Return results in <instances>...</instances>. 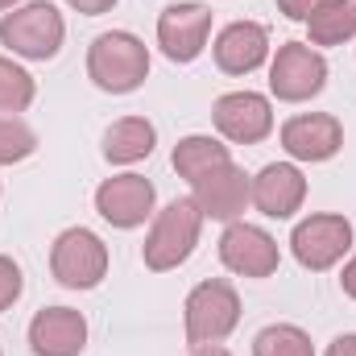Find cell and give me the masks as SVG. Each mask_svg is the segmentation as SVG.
Returning a JSON list of instances; mask_svg holds the SVG:
<instances>
[{"label": "cell", "instance_id": "cell-1", "mask_svg": "<svg viewBox=\"0 0 356 356\" xmlns=\"http://www.w3.org/2000/svg\"><path fill=\"white\" fill-rule=\"evenodd\" d=\"M88 75L99 91H112V95H129L145 83L149 75V50L141 38L124 33V29H112V33H99L88 50Z\"/></svg>", "mask_w": 356, "mask_h": 356}, {"label": "cell", "instance_id": "cell-2", "mask_svg": "<svg viewBox=\"0 0 356 356\" xmlns=\"http://www.w3.org/2000/svg\"><path fill=\"white\" fill-rule=\"evenodd\" d=\"M199 224H203V211L195 207V199H175L158 220H154V232L145 241V266L154 273H166V269H178L195 241H199Z\"/></svg>", "mask_w": 356, "mask_h": 356}, {"label": "cell", "instance_id": "cell-3", "mask_svg": "<svg viewBox=\"0 0 356 356\" xmlns=\"http://www.w3.org/2000/svg\"><path fill=\"white\" fill-rule=\"evenodd\" d=\"M63 33H67V25H63L58 8L46 4V0L42 4H25V8H17V13H8L0 21V42L13 54L33 58V63L54 58L58 46H63Z\"/></svg>", "mask_w": 356, "mask_h": 356}, {"label": "cell", "instance_id": "cell-4", "mask_svg": "<svg viewBox=\"0 0 356 356\" xmlns=\"http://www.w3.org/2000/svg\"><path fill=\"white\" fill-rule=\"evenodd\" d=\"M241 319V298L228 282H203L186 298V340L195 348L220 344Z\"/></svg>", "mask_w": 356, "mask_h": 356}, {"label": "cell", "instance_id": "cell-5", "mask_svg": "<svg viewBox=\"0 0 356 356\" xmlns=\"http://www.w3.org/2000/svg\"><path fill=\"white\" fill-rule=\"evenodd\" d=\"M50 269L63 286L71 290H91L99 286V277L108 273V249L104 241L88 232V228H67L58 241H54V253H50Z\"/></svg>", "mask_w": 356, "mask_h": 356}, {"label": "cell", "instance_id": "cell-6", "mask_svg": "<svg viewBox=\"0 0 356 356\" xmlns=\"http://www.w3.org/2000/svg\"><path fill=\"white\" fill-rule=\"evenodd\" d=\"M327 83V63H323V54H315L311 46H302V42H286L282 50H277V58H273V67H269V88L277 99H286V104H298V99H311V95H319Z\"/></svg>", "mask_w": 356, "mask_h": 356}, {"label": "cell", "instance_id": "cell-7", "mask_svg": "<svg viewBox=\"0 0 356 356\" xmlns=\"http://www.w3.org/2000/svg\"><path fill=\"white\" fill-rule=\"evenodd\" d=\"M353 245V224L344 216H311L294 228L290 249L298 257V266L307 269H327L336 266Z\"/></svg>", "mask_w": 356, "mask_h": 356}, {"label": "cell", "instance_id": "cell-8", "mask_svg": "<svg viewBox=\"0 0 356 356\" xmlns=\"http://www.w3.org/2000/svg\"><path fill=\"white\" fill-rule=\"evenodd\" d=\"M211 33V13L203 4H170L158 17V46L166 50L170 63H191L203 54Z\"/></svg>", "mask_w": 356, "mask_h": 356}, {"label": "cell", "instance_id": "cell-9", "mask_svg": "<svg viewBox=\"0 0 356 356\" xmlns=\"http://www.w3.org/2000/svg\"><path fill=\"white\" fill-rule=\"evenodd\" d=\"M211 116H216V129H220L228 141H236V145H253V141H261L269 129H273L269 99L266 95H257V91H232V95H220L216 108H211Z\"/></svg>", "mask_w": 356, "mask_h": 356}, {"label": "cell", "instance_id": "cell-10", "mask_svg": "<svg viewBox=\"0 0 356 356\" xmlns=\"http://www.w3.org/2000/svg\"><path fill=\"white\" fill-rule=\"evenodd\" d=\"M154 207V182L141 175H120V178H108L99 182L95 191V211L112 224V228H137L145 224Z\"/></svg>", "mask_w": 356, "mask_h": 356}, {"label": "cell", "instance_id": "cell-11", "mask_svg": "<svg viewBox=\"0 0 356 356\" xmlns=\"http://www.w3.org/2000/svg\"><path fill=\"white\" fill-rule=\"evenodd\" d=\"M282 145H286V154L298 158V162H327V158L340 154L344 129H340V120L327 116V112L294 116V120L282 124Z\"/></svg>", "mask_w": 356, "mask_h": 356}, {"label": "cell", "instance_id": "cell-12", "mask_svg": "<svg viewBox=\"0 0 356 356\" xmlns=\"http://www.w3.org/2000/svg\"><path fill=\"white\" fill-rule=\"evenodd\" d=\"M29 344L38 356H79L88 344V319L71 307H46L29 323Z\"/></svg>", "mask_w": 356, "mask_h": 356}, {"label": "cell", "instance_id": "cell-13", "mask_svg": "<svg viewBox=\"0 0 356 356\" xmlns=\"http://www.w3.org/2000/svg\"><path fill=\"white\" fill-rule=\"evenodd\" d=\"M220 261L245 277H269L277 269V245L269 232L253 228V224H232L220 236Z\"/></svg>", "mask_w": 356, "mask_h": 356}, {"label": "cell", "instance_id": "cell-14", "mask_svg": "<svg viewBox=\"0 0 356 356\" xmlns=\"http://www.w3.org/2000/svg\"><path fill=\"white\" fill-rule=\"evenodd\" d=\"M245 199H249V178L232 162L216 166L211 175L195 178V207L203 216H211V220H236L245 211Z\"/></svg>", "mask_w": 356, "mask_h": 356}, {"label": "cell", "instance_id": "cell-15", "mask_svg": "<svg viewBox=\"0 0 356 356\" xmlns=\"http://www.w3.org/2000/svg\"><path fill=\"white\" fill-rule=\"evenodd\" d=\"M269 54V33L257 21H236L216 38V63L228 75H249L266 63Z\"/></svg>", "mask_w": 356, "mask_h": 356}, {"label": "cell", "instance_id": "cell-16", "mask_svg": "<svg viewBox=\"0 0 356 356\" xmlns=\"http://www.w3.org/2000/svg\"><path fill=\"white\" fill-rule=\"evenodd\" d=\"M249 195H253V203H257L266 216L286 220V216H294V211H298V203L307 199V178L298 175L294 166L277 162V166H266L261 175L253 178Z\"/></svg>", "mask_w": 356, "mask_h": 356}, {"label": "cell", "instance_id": "cell-17", "mask_svg": "<svg viewBox=\"0 0 356 356\" xmlns=\"http://www.w3.org/2000/svg\"><path fill=\"white\" fill-rule=\"evenodd\" d=\"M154 141H158V133H154V124L145 116H124L104 133V158L116 162V166H129V162L149 158Z\"/></svg>", "mask_w": 356, "mask_h": 356}, {"label": "cell", "instance_id": "cell-18", "mask_svg": "<svg viewBox=\"0 0 356 356\" xmlns=\"http://www.w3.org/2000/svg\"><path fill=\"white\" fill-rule=\"evenodd\" d=\"M307 29H311V42L315 46H336V42L353 38L356 33V4L353 0H323L307 17Z\"/></svg>", "mask_w": 356, "mask_h": 356}, {"label": "cell", "instance_id": "cell-19", "mask_svg": "<svg viewBox=\"0 0 356 356\" xmlns=\"http://www.w3.org/2000/svg\"><path fill=\"white\" fill-rule=\"evenodd\" d=\"M216 166H228V145L211 141V137H182L175 145V170L182 178H203Z\"/></svg>", "mask_w": 356, "mask_h": 356}, {"label": "cell", "instance_id": "cell-20", "mask_svg": "<svg viewBox=\"0 0 356 356\" xmlns=\"http://www.w3.org/2000/svg\"><path fill=\"white\" fill-rule=\"evenodd\" d=\"M253 356H315V348H311V336L302 327L277 323V327H266L253 340Z\"/></svg>", "mask_w": 356, "mask_h": 356}, {"label": "cell", "instance_id": "cell-21", "mask_svg": "<svg viewBox=\"0 0 356 356\" xmlns=\"http://www.w3.org/2000/svg\"><path fill=\"white\" fill-rule=\"evenodd\" d=\"M33 104V75L0 58V112H21Z\"/></svg>", "mask_w": 356, "mask_h": 356}, {"label": "cell", "instance_id": "cell-22", "mask_svg": "<svg viewBox=\"0 0 356 356\" xmlns=\"http://www.w3.org/2000/svg\"><path fill=\"white\" fill-rule=\"evenodd\" d=\"M38 149V137L29 124L13 120V116H0V166H13L21 158H29Z\"/></svg>", "mask_w": 356, "mask_h": 356}, {"label": "cell", "instance_id": "cell-23", "mask_svg": "<svg viewBox=\"0 0 356 356\" xmlns=\"http://www.w3.org/2000/svg\"><path fill=\"white\" fill-rule=\"evenodd\" d=\"M17 298H21V269L8 257H0V311H8Z\"/></svg>", "mask_w": 356, "mask_h": 356}, {"label": "cell", "instance_id": "cell-24", "mask_svg": "<svg viewBox=\"0 0 356 356\" xmlns=\"http://www.w3.org/2000/svg\"><path fill=\"white\" fill-rule=\"evenodd\" d=\"M319 4H323V0H277V8H282L286 17H294V21H307Z\"/></svg>", "mask_w": 356, "mask_h": 356}, {"label": "cell", "instance_id": "cell-25", "mask_svg": "<svg viewBox=\"0 0 356 356\" xmlns=\"http://www.w3.org/2000/svg\"><path fill=\"white\" fill-rule=\"evenodd\" d=\"M71 8H79V13H88V17H99V13H108L116 0H67Z\"/></svg>", "mask_w": 356, "mask_h": 356}, {"label": "cell", "instance_id": "cell-26", "mask_svg": "<svg viewBox=\"0 0 356 356\" xmlns=\"http://www.w3.org/2000/svg\"><path fill=\"white\" fill-rule=\"evenodd\" d=\"M327 356H356V336H340V340H332Z\"/></svg>", "mask_w": 356, "mask_h": 356}, {"label": "cell", "instance_id": "cell-27", "mask_svg": "<svg viewBox=\"0 0 356 356\" xmlns=\"http://www.w3.org/2000/svg\"><path fill=\"white\" fill-rule=\"evenodd\" d=\"M340 286H344V294H348V298H356V257L344 266V273H340Z\"/></svg>", "mask_w": 356, "mask_h": 356}, {"label": "cell", "instance_id": "cell-28", "mask_svg": "<svg viewBox=\"0 0 356 356\" xmlns=\"http://www.w3.org/2000/svg\"><path fill=\"white\" fill-rule=\"evenodd\" d=\"M195 356H232V353H224V348H216V344H207V348H195Z\"/></svg>", "mask_w": 356, "mask_h": 356}, {"label": "cell", "instance_id": "cell-29", "mask_svg": "<svg viewBox=\"0 0 356 356\" xmlns=\"http://www.w3.org/2000/svg\"><path fill=\"white\" fill-rule=\"evenodd\" d=\"M13 4H17V0H0V8H13Z\"/></svg>", "mask_w": 356, "mask_h": 356}]
</instances>
